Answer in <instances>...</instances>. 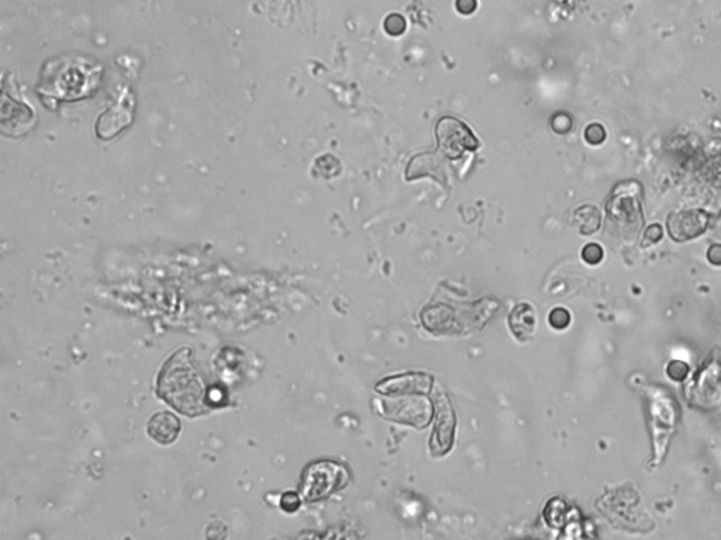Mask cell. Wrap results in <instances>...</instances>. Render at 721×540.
I'll list each match as a JSON object with an SVG mask.
<instances>
[{"instance_id":"2","label":"cell","mask_w":721,"mask_h":540,"mask_svg":"<svg viewBox=\"0 0 721 540\" xmlns=\"http://www.w3.org/2000/svg\"><path fill=\"white\" fill-rule=\"evenodd\" d=\"M347 471L344 467L321 462L310 466L303 476L301 495L308 501H319L345 486Z\"/></svg>"},{"instance_id":"6","label":"cell","mask_w":721,"mask_h":540,"mask_svg":"<svg viewBox=\"0 0 721 540\" xmlns=\"http://www.w3.org/2000/svg\"><path fill=\"white\" fill-rule=\"evenodd\" d=\"M706 228V218L702 213H682L670 221V233L675 239L695 238Z\"/></svg>"},{"instance_id":"3","label":"cell","mask_w":721,"mask_h":540,"mask_svg":"<svg viewBox=\"0 0 721 540\" xmlns=\"http://www.w3.org/2000/svg\"><path fill=\"white\" fill-rule=\"evenodd\" d=\"M438 145L451 159L459 158L468 150H477L479 142L470 130L459 120L444 117L437 126Z\"/></svg>"},{"instance_id":"1","label":"cell","mask_w":721,"mask_h":540,"mask_svg":"<svg viewBox=\"0 0 721 540\" xmlns=\"http://www.w3.org/2000/svg\"><path fill=\"white\" fill-rule=\"evenodd\" d=\"M157 394L186 416H199L211 407L207 381L189 348L176 351L161 367Z\"/></svg>"},{"instance_id":"10","label":"cell","mask_w":721,"mask_h":540,"mask_svg":"<svg viewBox=\"0 0 721 540\" xmlns=\"http://www.w3.org/2000/svg\"><path fill=\"white\" fill-rule=\"evenodd\" d=\"M668 376L672 379V380H676V381H682L686 379L687 373H689V366L680 360H674L668 364Z\"/></svg>"},{"instance_id":"9","label":"cell","mask_w":721,"mask_h":540,"mask_svg":"<svg viewBox=\"0 0 721 540\" xmlns=\"http://www.w3.org/2000/svg\"><path fill=\"white\" fill-rule=\"evenodd\" d=\"M582 258L591 265H596L603 259V249L597 244H589L582 250Z\"/></svg>"},{"instance_id":"4","label":"cell","mask_w":721,"mask_h":540,"mask_svg":"<svg viewBox=\"0 0 721 540\" xmlns=\"http://www.w3.org/2000/svg\"><path fill=\"white\" fill-rule=\"evenodd\" d=\"M181 428L182 423L179 418L170 411H159L154 414L147 423L148 435L161 445L175 442L181 434Z\"/></svg>"},{"instance_id":"11","label":"cell","mask_w":721,"mask_h":540,"mask_svg":"<svg viewBox=\"0 0 721 540\" xmlns=\"http://www.w3.org/2000/svg\"><path fill=\"white\" fill-rule=\"evenodd\" d=\"M585 137L591 144H600V142L604 139V130L599 124H592L586 128Z\"/></svg>"},{"instance_id":"12","label":"cell","mask_w":721,"mask_h":540,"mask_svg":"<svg viewBox=\"0 0 721 540\" xmlns=\"http://www.w3.org/2000/svg\"><path fill=\"white\" fill-rule=\"evenodd\" d=\"M281 505L285 510H288V513H293V510H296L300 505V498L295 493H286L284 494L281 500Z\"/></svg>"},{"instance_id":"8","label":"cell","mask_w":721,"mask_h":540,"mask_svg":"<svg viewBox=\"0 0 721 540\" xmlns=\"http://www.w3.org/2000/svg\"><path fill=\"white\" fill-rule=\"evenodd\" d=\"M548 322L556 329H565L571 324V314L565 308H553L549 312Z\"/></svg>"},{"instance_id":"5","label":"cell","mask_w":721,"mask_h":540,"mask_svg":"<svg viewBox=\"0 0 721 540\" xmlns=\"http://www.w3.org/2000/svg\"><path fill=\"white\" fill-rule=\"evenodd\" d=\"M509 325L512 333L524 342L529 340L536 333L537 327V317H536V309L529 303H518L514 305V308L510 311L509 316Z\"/></svg>"},{"instance_id":"13","label":"cell","mask_w":721,"mask_h":540,"mask_svg":"<svg viewBox=\"0 0 721 540\" xmlns=\"http://www.w3.org/2000/svg\"><path fill=\"white\" fill-rule=\"evenodd\" d=\"M709 261L714 265H721V245H713L707 253Z\"/></svg>"},{"instance_id":"7","label":"cell","mask_w":721,"mask_h":540,"mask_svg":"<svg viewBox=\"0 0 721 540\" xmlns=\"http://www.w3.org/2000/svg\"><path fill=\"white\" fill-rule=\"evenodd\" d=\"M575 220L582 234H592L600 225V213L592 206H585L576 211Z\"/></svg>"}]
</instances>
